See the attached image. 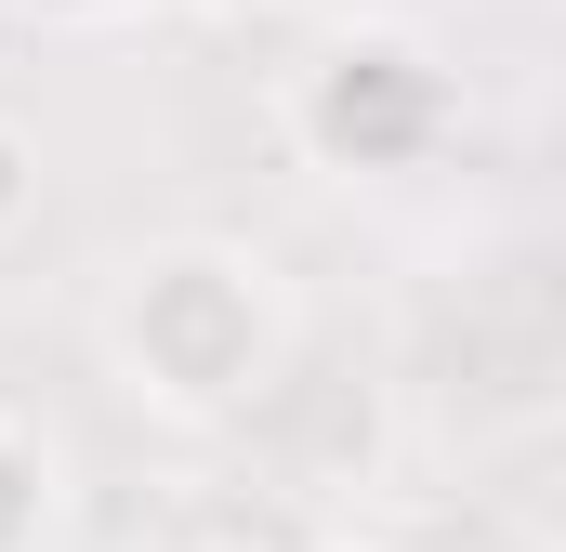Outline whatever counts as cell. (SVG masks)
Wrapping results in <instances>:
<instances>
[{
  "label": "cell",
  "instance_id": "cell-1",
  "mask_svg": "<svg viewBox=\"0 0 566 552\" xmlns=\"http://www.w3.org/2000/svg\"><path fill=\"white\" fill-rule=\"evenodd\" d=\"M106 369L119 395L185 434L211 421H251L290 369V289L264 251L238 237H145L119 289H106Z\"/></svg>",
  "mask_w": 566,
  "mask_h": 552
},
{
  "label": "cell",
  "instance_id": "cell-2",
  "mask_svg": "<svg viewBox=\"0 0 566 552\" xmlns=\"http://www.w3.org/2000/svg\"><path fill=\"white\" fill-rule=\"evenodd\" d=\"M448 132H461V79L434 66V40H409V26H329L290 66V145L316 171H343V184L422 171Z\"/></svg>",
  "mask_w": 566,
  "mask_h": 552
},
{
  "label": "cell",
  "instance_id": "cell-3",
  "mask_svg": "<svg viewBox=\"0 0 566 552\" xmlns=\"http://www.w3.org/2000/svg\"><path fill=\"white\" fill-rule=\"evenodd\" d=\"M53 540H66V447L0 408V552H53Z\"/></svg>",
  "mask_w": 566,
  "mask_h": 552
},
{
  "label": "cell",
  "instance_id": "cell-4",
  "mask_svg": "<svg viewBox=\"0 0 566 552\" xmlns=\"http://www.w3.org/2000/svg\"><path fill=\"white\" fill-rule=\"evenodd\" d=\"M27 211H40V145H27L13 119H0V237H13Z\"/></svg>",
  "mask_w": 566,
  "mask_h": 552
},
{
  "label": "cell",
  "instance_id": "cell-5",
  "mask_svg": "<svg viewBox=\"0 0 566 552\" xmlns=\"http://www.w3.org/2000/svg\"><path fill=\"white\" fill-rule=\"evenodd\" d=\"M27 13H40V26H133L145 0H27Z\"/></svg>",
  "mask_w": 566,
  "mask_h": 552
},
{
  "label": "cell",
  "instance_id": "cell-6",
  "mask_svg": "<svg viewBox=\"0 0 566 552\" xmlns=\"http://www.w3.org/2000/svg\"><path fill=\"white\" fill-rule=\"evenodd\" d=\"M185 13H224V26H251V13H277V0H185Z\"/></svg>",
  "mask_w": 566,
  "mask_h": 552
},
{
  "label": "cell",
  "instance_id": "cell-7",
  "mask_svg": "<svg viewBox=\"0 0 566 552\" xmlns=\"http://www.w3.org/2000/svg\"><path fill=\"white\" fill-rule=\"evenodd\" d=\"M185 552H251V540H185Z\"/></svg>",
  "mask_w": 566,
  "mask_h": 552
},
{
  "label": "cell",
  "instance_id": "cell-8",
  "mask_svg": "<svg viewBox=\"0 0 566 552\" xmlns=\"http://www.w3.org/2000/svg\"><path fill=\"white\" fill-rule=\"evenodd\" d=\"M329 552H382V540H329Z\"/></svg>",
  "mask_w": 566,
  "mask_h": 552
}]
</instances>
